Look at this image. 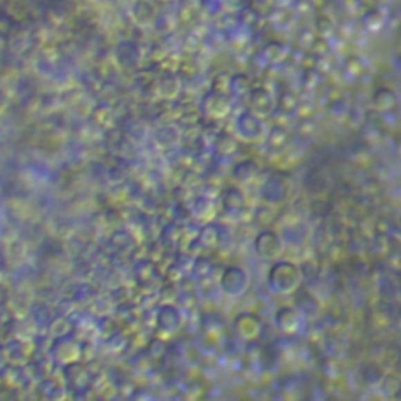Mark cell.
Wrapping results in <instances>:
<instances>
[{
	"label": "cell",
	"instance_id": "cell-1",
	"mask_svg": "<svg viewBox=\"0 0 401 401\" xmlns=\"http://www.w3.org/2000/svg\"><path fill=\"white\" fill-rule=\"evenodd\" d=\"M304 274L297 263L288 261H278L268 271V287L271 292L287 297L299 290Z\"/></svg>",
	"mask_w": 401,
	"mask_h": 401
},
{
	"label": "cell",
	"instance_id": "cell-2",
	"mask_svg": "<svg viewBox=\"0 0 401 401\" xmlns=\"http://www.w3.org/2000/svg\"><path fill=\"white\" fill-rule=\"evenodd\" d=\"M254 250L265 261H276L284 252V240L273 231H263L256 237Z\"/></svg>",
	"mask_w": 401,
	"mask_h": 401
},
{
	"label": "cell",
	"instance_id": "cell-3",
	"mask_svg": "<svg viewBox=\"0 0 401 401\" xmlns=\"http://www.w3.org/2000/svg\"><path fill=\"white\" fill-rule=\"evenodd\" d=\"M290 179L284 174H274L267 180L265 184L262 194L268 203H284L287 199L288 193H290Z\"/></svg>",
	"mask_w": 401,
	"mask_h": 401
},
{
	"label": "cell",
	"instance_id": "cell-4",
	"mask_svg": "<svg viewBox=\"0 0 401 401\" xmlns=\"http://www.w3.org/2000/svg\"><path fill=\"white\" fill-rule=\"evenodd\" d=\"M301 323H303V314L298 309L288 308V306L278 309L274 315V324L284 334L298 333Z\"/></svg>",
	"mask_w": 401,
	"mask_h": 401
},
{
	"label": "cell",
	"instance_id": "cell-5",
	"mask_svg": "<svg viewBox=\"0 0 401 401\" xmlns=\"http://www.w3.org/2000/svg\"><path fill=\"white\" fill-rule=\"evenodd\" d=\"M235 331L243 340H256L262 334L261 318L252 314H241L235 318Z\"/></svg>",
	"mask_w": 401,
	"mask_h": 401
},
{
	"label": "cell",
	"instance_id": "cell-6",
	"mask_svg": "<svg viewBox=\"0 0 401 401\" xmlns=\"http://www.w3.org/2000/svg\"><path fill=\"white\" fill-rule=\"evenodd\" d=\"M223 287L229 295H241L248 287V274L240 268H229L224 273Z\"/></svg>",
	"mask_w": 401,
	"mask_h": 401
},
{
	"label": "cell",
	"instance_id": "cell-7",
	"mask_svg": "<svg viewBox=\"0 0 401 401\" xmlns=\"http://www.w3.org/2000/svg\"><path fill=\"white\" fill-rule=\"evenodd\" d=\"M395 102H397V97H395V94L391 90H386V88H382V90H378L375 93L373 96V105L375 109L378 111H387L391 110Z\"/></svg>",
	"mask_w": 401,
	"mask_h": 401
},
{
	"label": "cell",
	"instance_id": "cell-8",
	"mask_svg": "<svg viewBox=\"0 0 401 401\" xmlns=\"http://www.w3.org/2000/svg\"><path fill=\"white\" fill-rule=\"evenodd\" d=\"M381 391L384 392L389 397H395L401 392V380L395 375H384V378L380 382Z\"/></svg>",
	"mask_w": 401,
	"mask_h": 401
},
{
	"label": "cell",
	"instance_id": "cell-9",
	"mask_svg": "<svg viewBox=\"0 0 401 401\" xmlns=\"http://www.w3.org/2000/svg\"><path fill=\"white\" fill-rule=\"evenodd\" d=\"M382 378H384V373H382V370L373 362H369L362 369V380L365 382H369V384H380Z\"/></svg>",
	"mask_w": 401,
	"mask_h": 401
},
{
	"label": "cell",
	"instance_id": "cell-10",
	"mask_svg": "<svg viewBox=\"0 0 401 401\" xmlns=\"http://www.w3.org/2000/svg\"><path fill=\"white\" fill-rule=\"evenodd\" d=\"M287 140H288V135L286 132V129H282V127L271 129V132L268 135V144L271 147H274V149H281V147L286 146Z\"/></svg>",
	"mask_w": 401,
	"mask_h": 401
},
{
	"label": "cell",
	"instance_id": "cell-11",
	"mask_svg": "<svg viewBox=\"0 0 401 401\" xmlns=\"http://www.w3.org/2000/svg\"><path fill=\"white\" fill-rule=\"evenodd\" d=\"M397 317H398V320H400V323H401V308L398 309V314H397Z\"/></svg>",
	"mask_w": 401,
	"mask_h": 401
},
{
	"label": "cell",
	"instance_id": "cell-12",
	"mask_svg": "<svg viewBox=\"0 0 401 401\" xmlns=\"http://www.w3.org/2000/svg\"><path fill=\"white\" fill-rule=\"evenodd\" d=\"M398 298H401V284H398Z\"/></svg>",
	"mask_w": 401,
	"mask_h": 401
}]
</instances>
